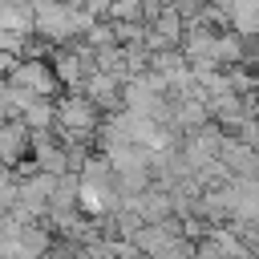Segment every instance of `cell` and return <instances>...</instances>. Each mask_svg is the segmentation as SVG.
Here are the masks:
<instances>
[{
	"mask_svg": "<svg viewBox=\"0 0 259 259\" xmlns=\"http://www.w3.org/2000/svg\"><path fill=\"white\" fill-rule=\"evenodd\" d=\"M8 89H24L36 101H57V93H61L49 61H16V69L8 73Z\"/></svg>",
	"mask_w": 259,
	"mask_h": 259,
	"instance_id": "cell-1",
	"label": "cell"
},
{
	"mask_svg": "<svg viewBox=\"0 0 259 259\" xmlns=\"http://www.w3.org/2000/svg\"><path fill=\"white\" fill-rule=\"evenodd\" d=\"M109 24H142V0H113L105 8Z\"/></svg>",
	"mask_w": 259,
	"mask_h": 259,
	"instance_id": "cell-2",
	"label": "cell"
},
{
	"mask_svg": "<svg viewBox=\"0 0 259 259\" xmlns=\"http://www.w3.org/2000/svg\"><path fill=\"white\" fill-rule=\"evenodd\" d=\"M12 69H16V57L12 53H0V77H8Z\"/></svg>",
	"mask_w": 259,
	"mask_h": 259,
	"instance_id": "cell-3",
	"label": "cell"
},
{
	"mask_svg": "<svg viewBox=\"0 0 259 259\" xmlns=\"http://www.w3.org/2000/svg\"><path fill=\"white\" fill-rule=\"evenodd\" d=\"M4 97H8V77H0V109H4Z\"/></svg>",
	"mask_w": 259,
	"mask_h": 259,
	"instance_id": "cell-4",
	"label": "cell"
}]
</instances>
